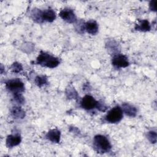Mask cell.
<instances>
[{"instance_id":"obj_1","label":"cell","mask_w":157,"mask_h":157,"mask_svg":"<svg viewBox=\"0 0 157 157\" xmlns=\"http://www.w3.org/2000/svg\"><path fill=\"white\" fill-rule=\"evenodd\" d=\"M36 63L43 67L48 68L56 67L59 64V61L57 58H55L45 52H41L37 58Z\"/></svg>"},{"instance_id":"obj_2","label":"cell","mask_w":157,"mask_h":157,"mask_svg":"<svg viewBox=\"0 0 157 157\" xmlns=\"http://www.w3.org/2000/svg\"><path fill=\"white\" fill-rule=\"evenodd\" d=\"M93 145L99 153H105L111 149V144L108 139L103 135H97L94 137Z\"/></svg>"},{"instance_id":"obj_3","label":"cell","mask_w":157,"mask_h":157,"mask_svg":"<svg viewBox=\"0 0 157 157\" xmlns=\"http://www.w3.org/2000/svg\"><path fill=\"white\" fill-rule=\"evenodd\" d=\"M6 88L13 94L21 93L25 90V86L23 82L19 78H13L8 80L6 83Z\"/></svg>"},{"instance_id":"obj_4","label":"cell","mask_w":157,"mask_h":157,"mask_svg":"<svg viewBox=\"0 0 157 157\" xmlns=\"http://www.w3.org/2000/svg\"><path fill=\"white\" fill-rule=\"evenodd\" d=\"M123 118V110L119 106L112 108L106 115L105 120L110 123H116L121 121Z\"/></svg>"},{"instance_id":"obj_5","label":"cell","mask_w":157,"mask_h":157,"mask_svg":"<svg viewBox=\"0 0 157 157\" xmlns=\"http://www.w3.org/2000/svg\"><path fill=\"white\" fill-rule=\"evenodd\" d=\"M59 17L63 20L69 23H74L77 20V17L74 12L73 11V10L69 8L63 9L59 12Z\"/></svg>"},{"instance_id":"obj_6","label":"cell","mask_w":157,"mask_h":157,"mask_svg":"<svg viewBox=\"0 0 157 157\" xmlns=\"http://www.w3.org/2000/svg\"><path fill=\"white\" fill-rule=\"evenodd\" d=\"M112 64L118 68L126 67L129 65L128 58L122 54H117L112 58Z\"/></svg>"},{"instance_id":"obj_7","label":"cell","mask_w":157,"mask_h":157,"mask_svg":"<svg viewBox=\"0 0 157 157\" xmlns=\"http://www.w3.org/2000/svg\"><path fill=\"white\" fill-rule=\"evenodd\" d=\"M98 101H96L95 99L90 95L85 96L81 101L82 107L86 110H91L96 107Z\"/></svg>"},{"instance_id":"obj_8","label":"cell","mask_w":157,"mask_h":157,"mask_svg":"<svg viewBox=\"0 0 157 157\" xmlns=\"http://www.w3.org/2000/svg\"><path fill=\"white\" fill-rule=\"evenodd\" d=\"M6 142L8 148H12L20 144L21 142V136L19 134L9 135L7 136Z\"/></svg>"},{"instance_id":"obj_9","label":"cell","mask_w":157,"mask_h":157,"mask_svg":"<svg viewBox=\"0 0 157 157\" xmlns=\"http://www.w3.org/2000/svg\"><path fill=\"white\" fill-rule=\"evenodd\" d=\"M61 132L56 129L50 130L46 134V137L53 143H59L60 141Z\"/></svg>"},{"instance_id":"obj_10","label":"cell","mask_w":157,"mask_h":157,"mask_svg":"<svg viewBox=\"0 0 157 157\" xmlns=\"http://www.w3.org/2000/svg\"><path fill=\"white\" fill-rule=\"evenodd\" d=\"M85 30L88 33L94 35L98 32V25L94 20H90L85 23Z\"/></svg>"},{"instance_id":"obj_11","label":"cell","mask_w":157,"mask_h":157,"mask_svg":"<svg viewBox=\"0 0 157 157\" xmlns=\"http://www.w3.org/2000/svg\"><path fill=\"white\" fill-rule=\"evenodd\" d=\"M122 110L124 112V113L131 117H134L136 115L137 109L136 108L128 103H124L122 105Z\"/></svg>"},{"instance_id":"obj_12","label":"cell","mask_w":157,"mask_h":157,"mask_svg":"<svg viewBox=\"0 0 157 157\" xmlns=\"http://www.w3.org/2000/svg\"><path fill=\"white\" fill-rule=\"evenodd\" d=\"M42 17L43 21H46L48 22H52L55 19L56 14L54 10H53L52 9H48L42 11Z\"/></svg>"},{"instance_id":"obj_13","label":"cell","mask_w":157,"mask_h":157,"mask_svg":"<svg viewBox=\"0 0 157 157\" xmlns=\"http://www.w3.org/2000/svg\"><path fill=\"white\" fill-rule=\"evenodd\" d=\"M151 28L150 24L149 21L147 20H143L139 21V22L135 26V29L136 30L140 31H143V32H146L150 31Z\"/></svg>"},{"instance_id":"obj_14","label":"cell","mask_w":157,"mask_h":157,"mask_svg":"<svg viewBox=\"0 0 157 157\" xmlns=\"http://www.w3.org/2000/svg\"><path fill=\"white\" fill-rule=\"evenodd\" d=\"M10 112L12 117L17 119L23 118L25 116V112L20 107L15 106L12 107Z\"/></svg>"},{"instance_id":"obj_15","label":"cell","mask_w":157,"mask_h":157,"mask_svg":"<svg viewBox=\"0 0 157 157\" xmlns=\"http://www.w3.org/2000/svg\"><path fill=\"white\" fill-rule=\"evenodd\" d=\"M34 82L39 87H41L47 83V78L44 75H38L36 77Z\"/></svg>"},{"instance_id":"obj_16","label":"cell","mask_w":157,"mask_h":157,"mask_svg":"<svg viewBox=\"0 0 157 157\" xmlns=\"http://www.w3.org/2000/svg\"><path fill=\"white\" fill-rule=\"evenodd\" d=\"M42 11L38 10V9L33 10V12L32 13L33 19L35 21H37L38 23L42 22L43 20H42Z\"/></svg>"},{"instance_id":"obj_17","label":"cell","mask_w":157,"mask_h":157,"mask_svg":"<svg viewBox=\"0 0 157 157\" xmlns=\"http://www.w3.org/2000/svg\"><path fill=\"white\" fill-rule=\"evenodd\" d=\"M147 138L151 143L155 144L156 142V132L153 131H149L147 133Z\"/></svg>"},{"instance_id":"obj_18","label":"cell","mask_w":157,"mask_h":157,"mask_svg":"<svg viewBox=\"0 0 157 157\" xmlns=\"http://www.w3.org/2000/svg\"><path fill=\"white\" fill-rule=\"evenodd\" d=\"M23 69L22 66L18 63H14L12 66H11V70L13 72L15 73H18L21 71Z\"/></svg>"},{"instance_id":"obj_19","label":"cell","mask_w":157,"mask_h":157,"mask_svg":"<svg viewBox=\"0 0 157 157\" xmlns=\"http://www.w3.org/2000/svg\"><path fill=\"white\" fill-rule=\"evenodd\" d=\"M13 98L19 104H23L24 102V101H25L24 98L22 96L21 93H15V94H13Z\"/></svg>"},{"instance_id":"obj_20","label":"cell","mask_w":157,"mask_h":157,"mask_svg":"<svg viewBox=\"0 0 157 157\" xmlns=\"http://www.w3.org/2000/svg\"><path fill=\"white\" fill-rule=\"evenodd\" d=\"M66 94H67V98H69L71 99L75 98L77 96V92L73 88L72 89H69L68 91L66 92Z\"/></svg>"},{"instance_id":"obj_21","label":"cell","mask_w":157,"mask_h":157,"mask_svg":"<svg viewBox=\"0 0 157 157\" xmlns=\"http://www.w3.org/2000/svg\"><path fill=\"white\" fill-rule=\"evenodd\" d=\"M156 1H151L150 3V9L151 10L156 11V5H155Z\"/></svg>"}]
</instances>
